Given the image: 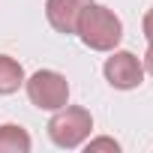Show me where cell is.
Instances as JSON below:
<instances>
[{
    "label": "cell",
    "instance_id": "obj_1",
    "mask_svg": "<svg viewBox=\"0 0 153 153\" xmlns=\"http://www.w3.org/2000/svg\"><path fill=\"white\" fill-rule=\"evenodd\" d=\"M75 33H78V39L90 51H114L117 42L123 39V21L114 15V9L99 6V3H90L81 12Z\"/></svg>",
    "mask_w": 153,
    "mask_h": 153
},
{
    "label": "cell",
    "instance_id": "obj_2",
    "mask_svg": "<svg viewBox=\"0 0 153 153\" xmlns=\"http://www.w3.org/2000/svg\"><path fill=\"white\" fill-rule=\"evenodd\" d=\"M90 129H93V117L84 105H63L48 120V138L63 150L81 147L90 138Z\"/></svg>",
    "mask_w": 153,
    "mask_h": 153
},
{
    "label": "cell",
    "instance_id": "obj_3",
    "mask_svg": "<svg viewBox=\"0 0 153 153\" xmlns=\"http://www.w3.org/2000/svg\"><path fill=\"white\" fill-rule=\"evenodd\" d=\"M24 87H27L30 105H36L39 111H57L69 102V81H66V75L54 69L33 72L30 78H24Z\"/></svg>",
    "mask_w": 153,
    "mask_h": 153
},
{
    "label": "cell",
    "instance_id": "obj_4",
    "mask_svg": "<svg viewBox=\"0 0 153 153\" xmlns=\"http://www.w3.org/2000/svg\"><path fill=\"white\" fill-rule=\"evenodd\" d=\"M102 72H105V81L114 90H135L144 81V63L132 51H114L105 60Z\"/></svg>",
    "mask_w": 153,
    "mask_h": 153
},
{
    "label": "cell",
    "instance_id": "obj_5",
    "mask_svg": "<svg viewBox=\"0 0 153 153\" xmlns=\"http://www.w3.org/2000/svg\"><path fill=\"white\" fill-rule=\"evenodd\" d=\"M93 3V0H45V18L48 24L63 33V36H72L75 27H78V18L81 12Z\"/></svg>",
    "mask_w": 153,
    "mask_h": 153
},
{
    "label": "cell",
    "instance_id": "obj_6",
    "mask_svg": "<svg viewBox=\"0 0 153 153\" xmlns=\"http://www.w3.org/2000/svg\"><path fill=\"white\" fill-rule=\"evenodd\" d=\"M30 135L18 123H3L0 126V153H27L30 150Z\"/></svg>",
    "mask_w": 153,
    "mask_h": 153
},
{
    "label": "cell",
    "instance_id": "obj_7",
    "mask_svg": "<svg viewBox=\"0 0 153 153\" xmlns=\"http://www.w3.org/2000/svg\"><path fill=\"white\" fill-rule=\"evenodd\" d=\"M24 84V69L15 57L0 54V96H9Z\"/></svg>",
    "mask_w": 153,
    "mask_h": 153
},
{
    "label": "cell",
    "instance_id": "obj_8",
    "mask_svg": "<svg viewBox=\"0 0 153 153\" xmlns=\"http://www.w3.org/2000/svg\"><path fill=\"white\" fill-rule=\"evenodd\" d=\"M99 150H108V153H117V150H120V144H117L114 138H93V141L87 144V153H99Z\"/></svg>",
    "mask_w": 153,
    "mask_h": 153
},
{
    "label": "cell",
    "instance_id": "obj_9",
    "mask_svg": "<svg viewBox=\"0 0 153 153\" xmlns=\"http://www.w3.org/2000/svg\"><path fill=\"white\" fill-rule=\"evenodd\" d=\"M141 30H144V39L153 42V9H147V15H144V21H141Z\"/></svg>",
    "mask_w": 153,
    "mask_h": 153
},
{
    "label": "cell",
    "instance_id": "obj_10",
    "mask_svg": "<svg viewBox=\"0 0 153 153\" xmlns=\"http://www.w3.org/2000/svg\"><path fill=\"white\" fill-rule=\"evenodd\" d=\"M144 72H150L153 75V42H147V51H144Z\"/></svg>",
    "mask_w": 153,
    "mask_h": 153
}]
</instances>
